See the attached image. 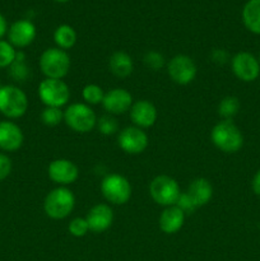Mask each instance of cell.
Listing matches in <instances>:
<instances>
[{"instance_id":"603a6c76","label":"cell","mask_w":260,"mask_h":261,"mask_svg":"<svg viewBox=\"0 0 260 261\" xmlns=\"http://www.w3.org/2000/svg\"><path fill=\"white\" fill-rule=\"evenodd\" d=\"M10 78L15 82H25L31 75L30 66L25 63V54L22 51H17L14 61L9 66Z\"/></svg>"},{"instance_id":"52a82bcc","label":"cell","mask_w":260,"mask_h":261,"mask_svg":"<svg viewBox=\"0 0 260 261\" xmlns=\"http://www.w3.org/2000/svg\"><path fill=\"white\" fill-rule=\"evenodd\" d=\"M38 97L46 107L61 109L70 98V89L63 79L46 78L38 86Z\"/></svg>"},{"instance_id":"7a4b0ae2","label":"cell","mask_w":260,"mask_h":261,"mask_svg":"<svg viewBox=\"0 0 260 261\" xmlns=\"http://www.w3.org/2000/svg\"><path fill=\"white\" fill-rule=\"evenodd\" d=\"M75 205L73 191L65 186H59L51 190L43 200V211L51 219H64L69 217Z\"/></svg>"},{"instance_id":"d4e9b609","label":"cell","mask_w":260,"mask_h":261,"mask_svg":"<svg viewBox=\"0 0 260 261\" xmlns=\"http://www.w3.org/2000/svg\"><path fill=\"white\" fill-rule=\"evenodd\" d=\"M82 97H83L84 102L88 106H91V105H98L102 103V101H103L105 92L97 84H87V86H84L83 91H82Z\"/></svg>"},{"instance_id":"6da1fadb","label":"cell","mask_w":260,"mask_h":261,"mask_svg":"<svg viewBox=\"0 0 260 261\" xmlns=\"http://www.w3.org/2000/svg\"><path fill=\"white\" fill-rule=\"evenodd\" d=\"M212 143L224 153H236L244 145V135L232 120H222L211 132Z\"/></svg>"},{"instance_id":"4dcf8cb0","label":"cell","mask_w":260,"mask_h":261,"mask_svg":"<svg viewBox=\"0 0 260 261\" xmlns=\"http://www.w3.org/2000/svg\"><path fill=\"white\" fill-rule=\"evenodd\" d=\"M176 206H177L180 211L184 212V214H191L194 213V212L198 209V206H196V204L194 203L193 199L190 198V195H189L188 193H181L180 196L177 198V200H176Z\"/></svg>"},{"instance_id":"4316f807","label":"cell","mask_w":260,"mask_h":261,"mask_svg":"<svg viewBox=\"0 0 260 261\" xmlns=\"http://www.w3.org/2000/svg\"><path fill=\"white\" fill-rule=\"evenodd\" d=\"M96 127L102 135H114L119 132V122L112 115H105L97 119Z\"/></svg>"},{"instance_id":"8d00e7d4","label":"cell","mask_w":260,"mask_h":261,"mask_svg":"<svg viewBox=\"0 0 260 261\" xmlns=\"http://www.w3.org/2000/svg\"><path fill=\"white\" fill-rule=\"evenodd\" d=\"M257 60H259V64H260V53H259V59H257Z\"/></svg>"},{"instance_id":"ac0fdd59","label":"cell","mask_w":260,"mask_h":261,"mask_svg":"<svg viewBox=\"0 0 260 261\" xmlns=\"http://www.w3.org/2000/svg\"><path fill=\"white\" fill-rule=\"evenodd\" d=\"M185 222V214L183 211L177 208L176 205L166 206L160 216V228L163 233L173 234L177 233L184 226Z\"/></svg>"},{"instance_id":"f546056e","label":"cell","mask_w":260,"mask_h":261,"mask_svg":"<svg viewBox=\"0 0 260 261\" xmlns=\"http://www.w3.org/2000/svg\"><path fill=\"white\" fill-rule=\"evenodd\" d=\"M68 229L69 233L74 237H84L89 232V227L86 218H81V217L71 219L68 224Z\"/></svg>"},{"instance_id":"30bf717a","label":"cell","mask_w":260,"mask_h":261,"mask_svg":"<svg viewBox=\"0 0 260 261\" xmlns=\"http://www.w3.org/2000/svg\"><path fill=\"white\" fill-rule=\"evenodd\" d=\"M148 135L138 126H127L119 133V147L127 154H140L148 147Z\"/></svg>"},{"instance_id":"d590c367","label":"cell","mask_w":260,"mask_h":261,"mask_svg":"<svg viewBox=\"0 0 260 261\" xmlns=\"http://www.w3.org/2000/svg\"><path fill=\"white\" fill-rule=\"evenodd\" d=\"M55 2H58V3H66V2H69V0H55Z\"/></svg>"},{"instance_id":"1f68e13d","label":"cell","mask_w":260,"mask_h":261,"mask_svg":"<svg viewBox=\"0 0 260 261\" xmlns=\"http://www.w3.org/2000/svg\"><path fill=\"white\" fill-rule=\"evenodd\" d=\"M12 160L4 153H0V181L5 180L12 172Z\"/></svg>"},{"instance_id":"e0dca14e","label":"cell","mask_w":260,"mask_h":261,"mask_svg":"<svg viewBox=\"0 0 260 261\" xmlns=\"http://www.w3.org/2000/svg\"><path fill=\"white\" fill-rule=\"evenodd\" d=\"M22 129L15 122L0 121V149L5 152H15L19 149L23 144Z\"/></svg>"},{"instance_id":"5bb4252c","label":"cell","mask_w":260,"mask_h":261,"mask_svg":"<svg viewBox=\"0 0 260 261\" xmlns=\"http://www.w3.org/2000/svg\"><path fill=\"white\" fill-rule=\"evenodd\" d=\"M36 35V25L28 19L17 20L8 30V38L13 47H27L35 41Z\"/></svg>"},{"instance_id":"277c9868","label":"cell","mask_w":260,"mask_h":261,"mask_svg":"<svg viewBox=\"0 0 260 261\" xmlns=\"http://www.w3.org/2000/svg\"><path fill=\"white\" fill-rule=\"evenodd\" d=\"M64 122L73 132L86 134L97 125V116L87 103H71L64 111Z\"/></svg>"},{"instance_id":"7c38bea8","label":"cell","mask_w":260,"mask_h":261,"mask_svg":"<svg viewBox=\"0 0 260 261\" xmlns=\"http://www.w3.org/2000/svg\"><path fill=\"white\" fill-rule=\"evenodd\" d=\"M231 68L235 75L242 82L255 81L260 74L259 60L246 51L237 53L232 58Z\"/></svg>"},{"instance_id":"e575fe53","label":"cell","mask_w":260,"mask_h":261,"mask_svg":"<svg viewBox=\"0 0 260 261\" xmlns=\"http://www.w3.org/2000/svg\"><path fill=\"white\" fill-rule=\"evenodd\" d=\"M8 32V24H7V19L4 18V15L0 13V38L4 37L5 33Z\"/></svg>"},{"instance_id":"d6a6232c","label":"cell","mask_w":260,"mask_h":261,"mask_svg":"<svg viewBox=\"0 0 260 261\" xmlns=\"http://www.w3.org/2000/svg\"><path fill=\"white\" fill-rule=\"evenodd\" d=\"M211 59L212 61H214L216 64L222 65V64H226L227 61H228L229 55L226 50H223V48H216V50L212 51Z\"/></svg>"},{"instance_id":"2e32d148","label":"cell","mask_w":260,"mask_h":261,"mask_svg":"<svg viewBox=\"0 0 260 261\" xmlns=\"http://www.w3.org/2000/svg\"><path fill=\"white\" fill-rule=\"evenodd\" d=\"M130 119L134 126L140 129H148L157 121V109L154 105L147 99H139L130 107Z\"/></svg>"},{"instance_id":"74e56055","label":"cell","mask_w":260,"mask_h":261,"mask_svg":"<svg viewBox=\"0 0 260 261\" xmlns=\"http://www.w3.org/2000/svg\"><path fill=\"white\" fill-rule=\"evenodd\" d=\"M0 88H2V84H0Z\"/></svg>"},{"instance_id":"cb8c5ba5","label":"cell","mask_w":260,"mask_h":261,"mask_svg":"<svg viewBox=\"0 0 260 261\" xmlns=\"http://www.w3.org/2000/svg\"><path fill=\"white\" fill-rule=\"evenodd\" d=\"M240 99L235 96H227L222 98L218 103V115L222 120H232L240 111Z\"/></svg>"},{"instance_id":"d6986e66","label":"cell","mask_w":260,"mask_h":261,"mask_svg":"<svg viewBox=\"0 0 260 261\" xmlns=\"http://www.w3.org/2000/svg\"><path fill=\"white\" fill-rule=\"evenodd\" d=\"M186 193L190 195L196 206H203L211 201L213 196V186L211 181L204 177H198L189 184V188Z\"/></svg>"},{"instance_id":"836d02e7","label":"cell","mask_w":260,"mask_h":261,"mask_svg":"<svg viewBox=\"0 0 260 261\" xmlns=\"http://www.w3.org/2000/svg\"><path fill=\"white\" fill-rule=\"evenodd\" d=\"M251 186H252V190H254V193L256 194V195L260 196V170L255 173L254 178H252Z\"/></svg>"},{"instance_id":"4fadbf2b","label":"cell","mask_w":260,"mask_h":261,"mask_svg":"<svg viewBox=\"0 0 260 261\" xmlns=\"http://www.w3.org/2000/svg\"><path fill=\"white\" fill-rule=\"evenodd\" d=\"M134 103L133 96L125 88H112L105 93L102 106L109 112V115H122L130 111V107Z\"/></svg>"},{"instance_id":"f1b7e54d","label":"cell","mask_w":260,"mask_h":261,"mask_svg":"<svg viewBox=\"0 0 260 261\" xmlns=\"http://www.w3.org/2000/svg\"><path fill=\"white\" fill-rule=\"evenodd\" d=\"M143 63H144V65L147 66L148 69L157 71L165 66L166 60L165 56H163L162 54L158 53V51L150 50L148 51V53H145L144 58H143Z\"/></svg>"},{"instance_id":"3957f363","label":"cell","mask_w":260,"mask_h":261,"mask_svg":"<svg viewBox=\"0 0 260 261\" xmlns=\"http://www.w3.org/2000/svg\"><path fill=\"white\" fill-rule=\"evenodd\" d=\"M70 56L59 47L46 48L40 56V69L46 78L63 79L70 70Z\"/></svg>"},{"instance_id":"ba28073f","label":"cell","mask_w":260,"mask_h":261,"mask_svg":"<svg viewBox=\"0 0 260 261\" xmlns=\"http://www.w3.org/2000/svg\"><path fill=\"white\" fill-rule=\"evenodd\" d=\"M150 198L162 206H172L180 196L181 190L177 181L167 175H160L152 180L149 185Z\"/></svg>"},{"instance_id":"7402d4cb","label":"cell","mask_w":260,"mask_h":261,"mask_svg":"<svg viewBox=\"0 0 260 261\" xmlns=\"http://www.w3.org/2000/svg\"><path fill=\"white\" fill-rule=\"evenodd\" d=\"M54 41L61 50L66 51L76 43V32L71 25L61 24L54 32Z\"/></svg>"},{"instance_id":"44dd1931","label":"cell","mask_w":260,"mask_h":261,"mask_svg":"<svg viewBox=\"0 0 260 261\" xmlns=\"http://www.w3.org/2000/svg\"><path fill=\"white\" fill-rule=\"evenodd\" d=\"M242 20L250 32L260 35V0H249L245 4Z\"/></svg>"},{"instance_id":"8992f818","label":"cell","mask_w":260,"mask_h":261,"mask_svg":"<svg viewBox=\"0 0 260 261\" xmlns=\"http://www.w3.org/2000/svg\"><path fill=\"white\" fill-rule=\"evenodd\" d=\"M101 191L103 198L114 205H124L132 198L129 180L119 173H110L102 180Z\"/></svg>"},{"instance_id":"484cf974","label":"cell","mask_w":260,"mask_h":261,"mask_svg":"<svg viewBox=\"0 0 260 261\" xmlns=\"http://www.w3.org/2000/svg\"><path fill=\"white\" fill-rule=\"evenodd\" d=\"M41 121L46 126H58L64 121V111L58 107H45L41 112Z\"/></svg>"},{"instance_id":"ffe728a7","label":"cell","mask_w":260,"mask_h":261,"mask_svg":"<svg viewBox=\"0 0 260 261\" xmlns=\"http://www.w3.org/2000/svg\"><path fill=\"white\" fill-rule=\"evenodd\" d=\"M109 69L117 78H126L134 69L132 56L125 51H115L109 59Z\"/></svg>"},{"instance_id":"9a60e30c","label":"cell","mask_w":260,"mask_h":261,"mask_svg":"<svg viewBox=\"0 0 260 261\" xmlns=\"http://www.w3.org/2000/svg\"><path fill=\"white\" fill-rule=\"evenodd\" d=\"M89 231L94 233H102L112 226L114 211L107 204H96L88 211L86 216Z\"/></svg>"},{"instance_id":"8fae6325","label":"cell","mask_w":260,"mask_h":261,"mask_svg":"<svg viewBox=\"0 0 260 261\" xmlns=\"http://www.w3.org/2000/svg\"><path fill=\"white\" fill-rule=\"evenodd\" d=\"M47 175L56 185L68 186L78 180L79 168L75 163L66 158H58L48 165Z\"/></svg>"},{"instance_id":"5b68a950","label":"cell","mask_w":260,"mask_h":261,"mask_svg":"<svg viewBox=\"0 0 260 261\" xmlns=\"http://www.w3.org/2000/svg\"><path fill=\"white\" fill-rule=\"evenodd\" d=\"M27 94L15 86H2L0 88V112L8 119H19L27 112Z\"/></svg>"},{"instance_id":"83f0119b","label":"cell","mask_w":260,"mask_h":261,"mask_svg":"<svg viewBox=\"0 0 260 261\" xmlns=\"http://www.w3.org/2000/svg\"><path fill=\"white\" fill-rule=\"evenodd\" d=\"M17 50L9 43V41L0 40V69L9 68L14 61Z\"/></svg>"},{"instance_id":"9c48e42d","label":"cell","mask_w":260,"mask_h":261,"mask_svg":"<svg viewBox=\"0 0 260 261\" xmlns=\"http://www.w3.org/2000/svg\"><path fill=\"white\" fill-rule=\"evenodd\" d=\"M168 76L180 86H188L195 79L198 68L188 55H176L167 63Z\"/></svg>"}]
</instances>
